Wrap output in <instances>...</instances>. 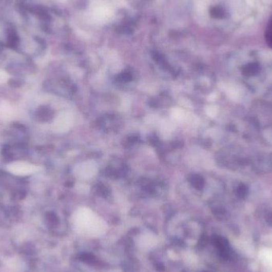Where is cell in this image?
Masks as SVG:
<instances>
[{"label": "cell", "mask_w": 272, "mask_h": 272, "mask_svg": "<svg viewBox=\"0 0 272 272\" xmlns=\"http://www.w3.org/2000/svg\"><path fill=\"white\" fill-rule=\"evenodd\" d=\"M15 115V111L12 105L4 101L0 102V119L4 121L11 120Z\"/></svg>", "instance_id": "obj_4"}, {"label": "cell", "mask_w": 272, "mask_h": 272, "mask_svg": "<svg viewBox=\"0 0 272 272\" xmlns=\"http://www.w3.org/2000/svg\"><path fill=\"white\" fill-rule=\"evenodd\" d=\"M9 79V76L4 71H0V85L6 83Z\"/></svg>", "instance_id": "obj_8"}, {"label": "cell", "mask_w": 272, "mask_h": 272, "mask_svg": "<svg viewBox=\"0 0 272 272\" xmlns=\"http://www.w3.org/2000/svg\"><path fill=\"white\" fill-rule=\"evenodd\" d=\"M215 243L221 256L224 257H229L230 255H231V250H230L228 241H225L224 238H217L216 239Z\"/></svg>", "instance_id": "obj_5"}, {"label": "cell", "mask_w": 272, "mask_h": 272, "mask_svg": "<svg viewBox=\"0 0 272 272\" xmlns=\"http://www.w3.org/2000/svg\"><path fill=\"white\" fill-rule=\"evenodd\" d=\"M41 168L27 162L17 161L7 165V170L16 176H29L37 173Z\"/></svg>", "instance_id": "obj_1"}, {"label": "cell", "mask_w": 272, "mask_h": 272, "mask_svg": "<svg viewBox=\"0 0 272 272\" xmlns=\"http://www.w3.org/2000/svg\"><path fill=\"white\" fill-rule=\"evenodd\" d=\"M98 171V164L94 161L82 162L75 167L74 173L76 177L88 179L94 177Z\"/></svg>", "instance_id": "obj_3"}, {"label": "cell", "mask_w": 272, "mask_h": 272, "mask_svg": "<svg viewBox=\"0 0 272 272\" xmlns=\"http://www.w3.org/2000/svg\"><path fill=\"white\" fill-rule=\"evenodd\" d=\"M73 114L70 111H62L53 121V130L57 133L66 132L73 127Z\"/></svg>", "instance_id": "obj_2"}, {"label": "cell", "mask_w": 272, "mask_h": 272, "mask_svg": "<svg viewBox=\"0 0 272 272\" xmlns=\"http://www.w3.org/2000/svg\"><path fill=\"white\" fill-rule=\"evenodd\" d=\"M266 43L272 49V18L267 24L265 31Z\"/></svg>", "instance_id": "obj_7"}, {"label": "cell", "mask_w": 272, "mask_h": 272, "mask_svg": "<svg viewBox=\"0 0 272 272\" xmlns=\"http://www.w3.org/2000/svg\"><path fill=\"white\" fill-rule=\"evenodd\" d=\"M171 117L174 121L182 122V121L187 120V114L181 108H173L171 111Z\"/></svg>", "instance_id": "obj_6"}]
</instances>
